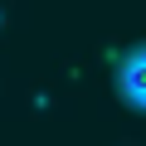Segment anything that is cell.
I'll return each mask as SVG.
<instances>
[{"instance_id": "obj_1", "label": "cell", "mask_w": 146, "mask_h": 146, "mask_svg": "<svg viewBox=\"0 0 146 146\" xmlns=\"http://www.w3.org/2000/svg\"><path fill=\"white\" fill-rule=\"evenodd\" d=\"M117 88H122V98H131V102L146 107V44H136L117 63Z\"/></svg>"}]
</instances>
